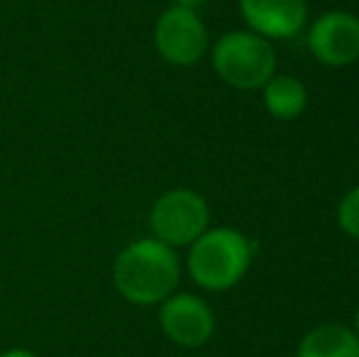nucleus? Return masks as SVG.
I'll return each instance as SVG.
<instances>
[{
  "label": "nucleus",
  "mask_w": 359,
  "mask_h": 357,
  "mask_svg": "<svg viewBox=\"0 0 359 357\" xmlns=\"http://www.w3.org/2000/svg\"><path fill=\"white\" fill-rule=\"evenodd\" d=\"M205 0H171V5H176V8H189V10H196L201 8Z\"/></svg>",
  "instance_id": "ddd939ff"
},
{
  "label": "nucleus",
  "mask_w": 359,
  "mask_h": 357,
  "mask_svg": "<svg viewBox=\"0 0 359 357\" xmlns=\"http://www.w3.org/2000/svg\"><path fill=\"white\" fill-rule=\"evenodd\" d=\"M337 223L350 238L359 240V186L350 191L337 206Z\"/></svg>",
  "instance_id": "9b49d317"
},
{
  "label": "nucleus",
  "mask_w": 359,
  "mask_h": 357,
  "mask_svg": "<svg viewBox=\"0 0 359 357\" xmlns=\"http://www.w3.org/2000/svg\"><path fill=\"white\" fill-rule=\"evenodd\" d=\"M0 357H39V355H34L32 350H25V348H13V350H5Z\"/></svg>",
  "instance_id": "f8f14e48"
},
{
  "label": "nucleus",
  "mask_w": 359,
  "mask_h": 357,
  "mask_svg": "<svg viewBox=\"0 0 359 357\" xmlns=\"http://www.w3.org/2000/svg\"><path fill=\"white\" fill-rule=\"evenodd\" d=\"M296 357H359V338L345 325H318L303 335Z\"/></svg>",
  "instance_id": "1a4fd4ad"
},
{
  "label": "nucleus",
  "mask_w": 359,
  "mask_h": 357,
  "mask_svg": "<svg viewBox=\"0 0 359 357\" xmlns=\"http://www.w3.org/2000/svg\"><path fill=\"white\" fill-rule=\"evenodd\" d=\"M181 264L174 248L156 238L130 243L113 264V284L125 301L135 306H156L179 286Z\"/></svg>",
  "instance_id": "f257e3e1"
},
{
  "label": "nucleus",
  "mask_w": 359,
  "mask_h": 357,
  "mask_svg": "<svg viewBox=\"0 0 359 357\" xmlns=\"http://www.w3.org/2000/svg\"><path fill=\"white\" fill-rule=\"evenodd\" d=\"M262 90H264V108L276 120L298 118L308 105V90L296 76H271Z\"/></svg>",
  "instance_id": "9d476101"
},
{
  "label": "nucleus",
  "mask_w": 359,
  "mask_h": 357,
  "mask_svg": "<svg viewBox=\"0 0 359 357\" xmlns=\"http://www.w3.org/2000/svg\"><path fill=\"white\" fill-rule=\"evenodd\" d=\"M210 208L198 191L171 189L154 201L149 213L151 238L169 248H184L208 230Z\"/></svg>",
  "instance_id": "20e7f679"
},
{
  "label": "nucleus",
  "mask_w": 359,
  "mask_h": 357,
  "mask_svg": "<svg viewBox=\"0 0 359 357\" xmlns=\"http://www.w3.org/2000/svg\"><path fill=\"white\" fill-rule=\"evenodd\" d=\"M313 57L325 67H350L359 59V18L332 10L313 22L308 32Z\"/></svg>",
  "instance_id": "0eeeda50"
},
{
  "label": "nucleus",
  "mask_w": 359,
  "mask_h": 357,
  "mask_svg": "<svg viewBox=\"0 0 359 357\" xmlns=\"http://www.w3.org/2000/svg\"><path fill=\"white\" fill-rule=\"evenodd\" d=\"M215 74L232 88H262L276 72L274 47L255 32H227L213 47Z\"/></svg>",
  "instance_id": "7ed1b4c3"
},
{
  "label": "nucleus",
  "mask_w": 359,
  "mask_h": 357,
  "mask_svg": "<svg viewBox=\"0 0 359 357\" xmlns=\"http://www.w3.org/2000/svg\"><path fill=\"white\" fill-rule=\"evenodd\" d=\"M154 44L164 62L174 67H194L208 49V29L196 10L171 5L156 20Z\"/></svg>",
  "instance_id": "39448f33"
},
{
  "label": "nucleus",
  "mask_w": 359,
  "mask_h": 357,
  "mask_svg": "<svg viewBox=\"0 0 359 357\" xmlns=\"http://www.w3.org/2000/svg\"><path fill=\"white\" fill-rule=\"evenodd\" d=\"M159 325L171 343L181 348H201L213 338L215 316L201 296L174 291L169 299L161 301Z\"/></svg>",
  "instance_id": "423d86ee"
},
{
  "label": "nucleus",
  "mask_w": 359,
  "mask_h": 357,
  "mask_svg": "<svg viewBox=\"0 0 359 357\" xmlns=\"http://www.w3.org/2000/svg\"><path fill=\"white\" fill-rule=\"evenodd\" d=\"M240 13L252 32L264 39H288L303 29L306 0H240Z\"/></svg>",
  "instance_id": "6e6552de"
},
{
  "label": "nucleus",
  "mask_w": 359,
  "mask_h": 357,
  "mask_svg": "<svg viewBox=\"0 0 359 357\" xmlns=\"http://www.w3.org/2000/svg\"><path fill=\"white\" fill-rule=\"evenodd\" d=\"M355 333H357V338H359V309H357V316H355Z\"/></svg>",
  "instance_id": "4468645a"
},
{
  "label": "nucleus",
  "mask_w": 359,
  "mask_h": 357,
  "mask_svg": "<svg viewBox=\"0 0 359 357\" xmlns=\"http://www.w3.org/2000/svg\"><path fill=\"white\" fill-rule=\"evenodd\" d=\"M252 262V243L235 228L205 230L191 243L189 271L201 289L227 291L240 284Z\"/></svg>",
  "instance_id": "f03ea898"
}]
</instances>
